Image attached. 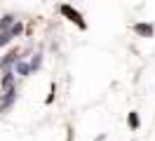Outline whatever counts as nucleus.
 I'll list each match as a JSON object with an SVG mask.
<instances>
[{"label":"nucleus","mask_w":155,"mask_h":141,"mask_svg":"<svg viewBox=\"0 0 155 141\" xmlns=\"http://www.w3.org/2000/svg\"><path fill=\"white\" fill-rule=\"evenodd\" d=\"M40 61H42V59H40V54L33 56V59H31V71H35V68L40 66Z\"/></svg>","instance_id":"9d476101"},{"label":"nucleus","mask_w":155,"mask_h":141,"mask_svg":"<svg viewBox=\"0 0 155 141\" xmlns=\"http://www.w3.org/2000/svg\"><path fill=\"white\" fill-rule=\"evenodd\" d=\"M12 61H19V56H17V52H10V54L5 56V59L0 61V68H7V66H10Z\"/></svg>","instance_id":"20e7f679"},{"label":"nucleus","mask_w":155,"mask_h":141,"mask_svg":"<svg viewBox=\"0 0 155 141\" xmlns=\"http://www.w3.org/2000/svg\"><path fill=\"white\" fill-rule=\"evenodd\" d=\"M61 14H66V17L71 19V21H75V24H78L80 28H85V26H87V24L82 21V17H80V12H75V9L71 7V5H61Z\"/></svg>","instance_id":"f257e3e1"},{"label":"nucleus","mask_w":155,"mask_h":141,"mask_svg":"<svg viewBox=\"0 0 155 141\" xmlns=\"http://www.w3.org/2000/svg\"><path fill=\"white\" fill-rule=\"evenodd\" d=\"M14 96H17V92H14V89H7V96H5V101H2V106H0V108H7Z\"/></svg>","instance_id":"0eeeda50"},{"label":"nucleus","mask_w":155,"mask_h":141,"mask_svg":"<svg viewBox=\"0 0 155 141\" xmlns=\"http://www.w3.org/2000/svg\"><path fill=\"white\" fill-rule=\"evenodd\" d=\"M17 73H19V75H28V73H31V64L17 61Z\"/></svg>","instance_id":"39448f33"},{"label":"nucleus","mask_w":155,"mask_h":141,"mask_svg":"<svg viewBox=\"0 0 155 141\" xmlns=\"http://www.w3.org/2000/svg\"><path fill=\"white\" fill-rule=\"evenodd\" d=\"M129 127H139V115H136V113H129Z\"/></svg>","instance_id":"1a4fd4ad"},{"label":"nucleus","mask_w":155,"mask_h":141,"mask_svg":"<svg viewBox=\"0 0 155 141\" xmlns=\"http://www.w3.org/2000/svg\"><path fill=\"white\" fill-rule=\"evenodd\" d=\"M134 31L139 33V35H146V38H150V35H153V26H150V24H136Z\"/></svg>","instance_id":"f03ea898"},{"label":"nucleus","mask_w":155,"mask_h":141,"mask_svg":"<svg viewBox=\"0 0 155 141\" xmlns=\"http://www.w3.org/2000/svg\"><path fill=\"white\" fill-rule=\"evenodd\" d=\"M2 85H5L7 89H14V87H12V85H14V75H12V73H5V78H2Z\"/></svg>","instance_id":"6e6552de"},{"label":"nucleus","mask_w":155,"mask_h":141,"mask_svg":"<svg viewBox=\"0 0 155 141\" xmlns=\"http://www.w3.org/2000/svg\"><path fill=\"white\" fill-rule=\"evenodd\" d=\"M10 26H17V24H14V17H12V14H5V17L0 19V33H5V28H10Z\"/></svg>","instance_id":"7ed1b4c3"},{"label":"nucleus","mask_w":155,"mask_h":141,"mask_svg":"<svg viewBox=\"0 0 155 141\" xmlns=\"http://www.w3.org/2000/svg\"><path fill=\"white\" fill-rule=\"evenodd\" d=\"M12 38H14V33H12V31H5V33H0V47H2V45H7Z\"/></svg>","instance_id":"423d86ee"}]
</instances>
